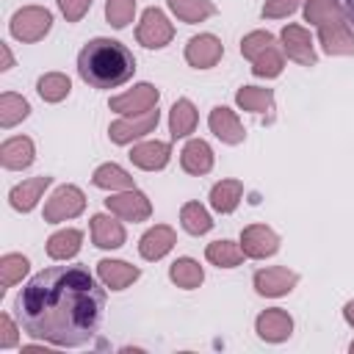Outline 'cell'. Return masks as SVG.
Segmentation results:
<instances>
[{
	"label": "cell",
	"mask_w": 354,
	"mask_h": 354,
	"mask_svg": "<svg viewBox=\"0 0 354 354\" xmlns=\"http://www.w3.org/2000/svg\"><path fill=\"white\" fill-rule=\"evenodd\" d=\"M174 243H177L174 230H171L169 224H155V227H149V230L141 235V241H138V254H141L144 260H160V257H166V254L174 249Z\"/></svg>",
	"instance_id": "16"
},
{
	"label": "cell",
	"mask_w": 354,
	"mask_h": 354,
	"mask_svg": "<svg viewBox=\"0 0 354 354\" xmlns=\"http://www.w3.org/2000/svg\"><path fill=\"white\" fill-rule=\"evenodd\" d=\"M238 108L252 111V113H266L274 108V91L271 88H260V86H243L235 94Z\"/></svg>",
	"instance_id": "30"
},
{
	"label": "cell",
	"mask_w": 354,
	"mask_h": 354,
	"mask_svg": "<svg viewBox=\"0 0 354 354\" xmlns=\"http://www.w3.org/2000/svg\"><path fill=\"white\" fill-rule=\"evenodd\" d=\"M282 69H285V55L277 44H271L266 53H260L252 61V72L257 77H277V75H282Z\"/></svg>",
	"instance_id": "35"
},
{
	"label": "cell",
	"mask_w": 354,
	"mask_h": 354,
	"mask_svg": "<svg viewBox=\"0 0 354 354\" xmlns=\"http://www.w3.org/2000/svg\"><path fill=\"white\" fill-rule=\"evenodd\" d=\"M28 257H22V254H17V252H8V254H3L0 257V285L3 288H11V285H17L25 274H28Z\"/></svg>",
	"instance_id": "36"
},
{
	"label": "cell",
	"mask_w": 354,
	"mask_h": 354,
	"mask_svg": "<svg viewBox=\"0 0 354 354\" xmlns=\"http://www.w3.org/2000/svg\"><path fill=\"white\" fill-rule=\"evenodd\" d=\"M169 279H171L177 288L194 290V288L202 285L205 271H202V266H199L194 257H177V260L169 266Z\"/></svg>",
	"instance_id": "26"
},
{
	"label": "cell",
	"mask_w": 354,
	"mask_h": 354,
	"mask_svg": "<svg viewBox=\"0 0 354 354\" xmlns=\"http://www.w3.org/2000/svg\"><path fill=\"white\" fill-rule=\"evenodd\" d=\"M36 158V147L28 136H14V138H6L3 147H0V163L3 169H11V171H19V169H28Z\"/></svg>",
	"instance_id": "18"
},
{
	"label": "cell",
	"mask_w": 354,
	"mask_h": 354,
	"mask_svg": "<svg viewBox=\"0 0 354 354\" xmlns=\"http://www.w3.org/2000/svg\"><path fill=\"white\" fill-rule=\"evenodd\" d=\"M299 3H301V0H266L263 17H266V19H282V17L293 14V11L299 8Z\"/></svg>",
	"instance_id": "39"
},
{
	"label": "cell",
	"mask_w": 354,
	"mask_h": 354,
	"mask_svg": "<svg viewBox=\"0 0 354 354\" xmlns=\"http://www.w3.org/2000/svg\"><path fill=\"white\" fill-rule=\"evenodd\" d=\"M304 19L318 28V25H326V22L346 19V11L337 0H304Z\"/></svg>",
	"instance_id": "29"
},
{
	"label": "cell",
	"mask_w": 354,
	"mask_h": 354,
	"mask_svg": "<svg viewBox=\"0 0 354 354\" xmlns=\"http://www.w3.org/2000/svg\"><path fill=\"white\" fill-rule=\"evenodd\" d=\"M169 8L174 11L177 19L194 25V22H205L207 17L216 14V6L210 0H169Z\"/></svg>",
	"instance_id": "31"
},
{
	"label": "cell",
	"mask_w": 354,
	"mask_h": 354,
	"mask_svg": "<svg viewBox=\"0 0 354 354\" xmlns=\"http://www.w3.org/2000/svg\"><path fill=\"white\" fill-rule=\"evenodd\" d=\"M11 346H17V326H14V321L3 313V315H0V348H11Z\"/></svg>",
	"instance_id": "41"
},
{
	"label": "cell",
	"mask_w": 354,
	"mask_h": 354,
	"mask_svg": "<svg viewBox=\"0 0 354 354\" xmlns=\"http://www.w3.org/2000/svg\"><path fill=\"white\" fill-rule=\"evenodd\" d=\"M80 246H83V232L72 230V227L58 230V232H53L47 238V254L53 260H69V257H75L80 252Z\"/></svg>",
	"instance_id": "24"
},
{
	"label": "cell",
	"mask_w": 354,
	"mask_h": 354,
	"mask_svg": "<svg viewBox=\"0 0 354 354\" xmlns=\"http://www.w3.org/2000/svg\"><path fill=\"white\" fill-rule=\"evenodd\" d=\"M53 28V14L44 8V6H25L19 11H14L11 22H8V30L17 41H25V44H33L39 39H44Z\"/></svg>",
	"instance_id": "3"
},
{
	"label": "cell",
	"mask_w": 354,
	"mask_h": 354,
	"mask_svg": "<svg viewBox=\"0 0 354 354\" xmlns=\"http://www.w3.org/2000/svg\"><path fill=\"white\" fill-rule=\"evenodd\" d=\"M69 88H72V83H69V77L64 72H47L36 83V91H39V97L44 102H61L69 94Z\"/></svg>",
	"instance_id": "34"
},
{
	"label": "cell",
	"mask_w": 354,
	"mask_h": 354,
	"mask_svg": "<svg viewBox=\"0 0 354 354\" xmlns=\"http://www.w3.org/2000/svg\"><path fill=\"white\" fill-rule=\"evenodd\" d=\"M158 97H160V91L152 86V83H138V86H133L130 91H124V94H119V97H111V111H116V113H122V116H136V113H147V111H152L155 105H158Z\"/></svg>",
	"instance_id": "8"
},
{
	"label": "cell",
	"mask_w": 354,
	"mask_h": 354,
	"mask_svg": "<svg viewBox=\"0 0 354 354\" xmlns=\"http://www.w3.org/2000/svg\"><path fill=\"white\" fill-rule=\"evenodd\" d=\"M343 11H346L348 25H354V0H343Z\"/></svg>",
	"instance_id": "44"
},
{
	"label": "cell",
	"mask_w": 354,
	"mask_h": 354,
	"mask_svg": "<svg viewBox=\"0 0 354 354\" xmlns=\"http://www.w3.org/2000/svg\"><path fill=\"white\" fill-rule=\"evenodd\" d=\"M252 282H254V290H257L260 296L277 299V296H285V293H290V290L296 288L299 274L290 271V268H285V266H271V268L254 271Z\"/></svg>",
	"instance_id": "9"
},
{
	"label": "cell",
	"mask_w": 354,
	"mask_h": 354,
	"mask_svg": "<svg viewBox=\"0 0 354 354\" xmlns=\"http://www.w3.org/2000/svg\"><path fill=\"white\" fill-rule=\"evenodd\" d=\"M180 166H183V171L196 174V177L207 174L213 169V149H210V144L202 141V138H191L183 147V152H180Z\"/></svg>",
	"instance_id": "22"
},
{
	"label": "cell",
	"mask_w": 354,
	"mask_h": 354,
	"mask_svg": "<svg viewBox=\"0 0 354 354\" xmlns=\"http://www.w3.org/2000/svg\"><path fill=\"white\" fill-rule=\"evenodd\" d=\"M271 44H277V39L268 33V30H252V33H246L243 39H241V55L243 58H249V61H254L260 53H266Z\"/></svg>",
	"instance_id": "37"
},
{
	"label": "cell",
	"mask_w": 354,
	"mask_h": 354,
	"mask_svg": "<svg viewBox=\"0 0 354 354\" xmlns=\"http://www.w3.org/2000/svg\"><path fill=\"white\" fill-rule=\"evenodd\" d=\"M94 0H58L61 14L66 17V22H80L86 17V11L91 8Z\"/></svg>",
	"instance_id": "40"
},
{
	"label": "cell",
	"mask_w": 354,
	"mask_h": 354,
	"mask_svg": "<svg viewBox=\"0 0 354 354\" xmlns=\"http://www.w3.org/2000/svg\"><path fill=\"white\" fill-rule=\"evenodd\" d=\"M127 158L133 160V166H138V169H144V171H158V169H163V166L169 163L171 147H169L166 141H158V138H155V141L136 144Z\"/></svg>",
	"instance_id": "19"
},
{
	"label": "cell",
	"mask_w": 354,
	"mask_h": 354,
	"mask_svg": "<svg viewBox=\"0 0 354 354\" xmlns=\"http://www.w3.org/2000/svg\"><path fill=\"white\" fill-rule=\"evenodd\" d=\"M348 348H351V354H354V343H351V346H348Z\"/></svg>",
	"instance_id": "45"
},
{
	"label": "cell",
	"mask_w": 354,
	"mask_h": 354,
	"mask_svg": "<svg viewBox=\"0 0 354 354\" xmlns=\"http://www.w3.org/2000/svg\"><path fill=\"white\" fill-rule=\"evenodd\" d=\"M318 39L326 55H354V30L348 19L318 25Z\"/></svg>",
	"instance_id": "14"
},
{
	"label": "cell",
	"mask_w": 354,
	"mask_h": 354,
	"mask_svg": "<svg viewBox=\"0 0 354 354\" xmlns=\"http://www.w3.org/2000/svg\"><path fill=\"white\" fill-rule=\"evenodd\" d=\"M180 224L191 235H205V232H210L213 218H210V213L199 202H185L183 210H180Z\"/></svg>",
	"instance_id": "33"
},
{
	"label": "cell",
	"mask_w": 354,
	"mask_h": 354,
	"mask_svg": "<svg viewBox=\"0 0 354 354\" xmlns=\"http://www.w3.org/2000/svg\"><path fill=\"white\" fill-rule=\"evenodd\" d=\"M91 183H94L97 188H105V191H127V188H136L133 177H130L122 166H116V163H102V166H97L94 174H91Z\"/></svg>",
	"instance_id": "27"
},
{
	"label": "cell",
	"mask_w": 354,
	"mask_h": 354,
	"mask_svg": "<svg viewBox=\"0 0 354 354\" xmlns=\"http://www.w3.org/2000/svg\"><path fill=\"white\" fill-rule=\"evenodd\" d=\"M136 72L133 53L116 39H91L77 55V75L94 88H116Z\"/></svg>",
	"instance_id": "2"
},
{
	"label": "cell",
	"mask_w": 354,
	"mask_h": 354,
	"mask_svg": "<svg viewBox=\"0 0 354 354\" xmlns=\"http://www.w3.org/2000/svg\"><path fill=\"white\" fill-rule=\"evenodd\" d=\"M241 249L246 257L252 260H263V257H271L277 254L279 249V235L266 227V224H249L243 232H241Z\"/></svg>",
	"instance_id": "11"
},
{
	"label": "cell",
	"mask_w": 354,
	"mask_h": 354,
	"mask_svg": "<svg viewBox=\"0 0 354 354\" xmlns=\"http://www.w3.org/2000/svg\"><path fill=\"white\" fill-rule=\"evenodd\" d=\"M207 124H210V133L224 144H241L246 138V130H243L241 119L227 105H216L207 116Z\"/></svg>",
	"instance_id": "15"
},
{
	"label": "cell",
	"mask_w": 354,
	"mask_h": 354,
	"mask_svg": "<svg viewBox=\"0 0 354 354\" xmlns=\"http://www.w3.org/2000/svg\"><path fill=\"white\" fill-rule=\"evenodd\" d=\"M83 207H86V196L77 185H58L44 205V221L58 224V221L75 218L83 213Z\"/></svg>",
	"instance_id": "5"
},
{
	"label": "cell",
	"mask_w": 354,
	"mask_h": 354,
	"mask_svg": "<svg viewBox=\"0 0 354 354\" xmlns=\"http://www.w3.org/2000/svg\"><path fill=\"white\" fill-rule=\"evenodd\" d=\"M0 55H3V66H0V69H3V72H6V69H11V66H14V58H11L8 44H0Z\"/></svg>",
	"instance_id": "42"
},
{
	"label": "cell",
	"mask_w": 354,
	"mask_h": 354,
	"mask_svg": "<svg viewBox=\"0 0 354 354\" xmlns=\"http://www.w3.org/2000/svg\"><path fill=\"white\" fill-rule=\"evenodd\" d=\"M205 257H207L213 266H218V268H235V266L243 263L246 254H243L241 243H232V241H213V243H207Z\"/></svg>",
	"instance_id": "28"
},
{
	"label": "cell",
	"mask_w": 354,
	"mask_h": 354,
	"mask_svg": "<svg viewBox=\"0 0 354 354\" xmlns=\"http://www.w3.org/2000/svg\"><path fill=\"white\" fill-rule=\"evenodd\" d=\"M279 39H282V53L290 61H296L301 66H315L318 55H315L310 30H304L301 25H285L282 33H279Z\"/></svg>",
	"instance_id": "10"
},
{
	"label": "cell",
	"mask_w": 354,
	"mask_h": 354,
	"mask_svg": "<svg viewBox=\"0 0 354 354\" xmlns=\"http://www.w3.org/2000/svg\"><path fill=\"white\" fill-rule=\"evenodd\" d=\"M158 119H160V113H158L155 108H152V111H147V113L122 116V119L111 122V127H108V136H111V141H113V144L124 147V144H133L136 138H141V136L152 133V130L158 127Z\"/></svg>",
	"instance_id": "7"
},
{
	"label": "cell",
	"mask_w": 354,
	"mask_h": 354,
	"mask_svg": "<svg viewBox=\"0 0 354 354\" xmlns=\"http://www.w3.org/2000/svg\"><path fill=\"white\" fill-rule=\"evenodd\" d=\"M97 277H100V282H102L105 288H111V290H124L127 285H133V282L141 277V271H138L136 266L124 263V260H100V263H97Z\"/></svg>",
	"instance_id": "20"
},
{
	"label": "cell",
	"mask_w": 354,
	"mask_h": 354,
	"mask_svg": "<svg viewBox=\"0 0 354 354\" xmlns=\"http://www.w3.org/2000/svg\"><path fill=\"white\" fill-rule=\"evenodd\" d=\"M105 207L119 216L122 221H147L152 216V202L147 194H141L138 188H127V191H113L105 199Z\"/></svg>",
	"instance_id": "6"
},
{
	"label": "cell",
	"mask_w": 354,
	"mask_h": 354,
	"mask_svg": "<svg viewBox=\"0 0 354 354\" xmlns=\"http://www.w3.org/2000/svg\"><path fill=\"white\" fill-rule=\"evenodd\" d=\"M243 196V183L241 180H221L210 188V207L216 213H232Z\"/></svg>",
	"instance_id": "25"
},
{
	"label": "cell",
	"mask_w": 354,
	"mask_h": 354,
	"mask_svg": "<svg viewBox=\"0 0 354 354\" xmlns=\"http://www.w3.org/2000/svg\"><path fill=\"white\" fill-rule=\"evenodd\" d=\"M22 329L53 346H86L105 313V288L86 266H50L30 277L17 296Z\"/></svg>",
	"instance_id": "1"
},
{
	"label": "cell",
	"mask_w": 354,
	"mask_h": 354,
	"mask_svg": "<svg viewBox=\"0 0 354 354\" xmlns=\"http://www.w3.org/2000/svg\"><path fill=\"white\" fill-rule=\"evenodd\" d=\"M196 122H199V113H196V108H194L191 100L183 97V100H177L171 105V111H169V133H171V138L191 136L196 130Z\"/></svg>",
	"instance_id": "23"
},
{
	"label": "cell",
	"mask_w": 354,
	"mask_h": 354,
	"mask_svg": "<svg viewBox=\"0 0 354 354\" xmlns=\"http://www.w3.org/2000/svg\"><path fill=\"white\" fill-rule=\"evenodd\" d=\"M50 183H53V177H47V174L22 180L19 185H14V188L8 191V202H11V207L19 210V213H30V210L39 205L41 194L50 188Z\"/></svg>",
	"instance_id": "17"
},
{
	"label": "cell",
	"mask_w": 354,
	"mask_h": 354,
	"mask_svg": "<svg viewBox=\"0 0 354 354\" xmlns=\"http://www.w3.org/2000/svg\"><path fill=\"white\" fill-rule=\"evenodd\" d=\"M343 318H346V324H348V326H354V299H351V301H346V307H343Z\"/></svg>",
	"instance_id": "43"
},
{
	"label": "cell",
	"mask_w": 354,
	"mask_h": 354,
	"mask_svg": "<svg viewBox=\"0 0 354 354\" xmlns=\"http://www.w3.org/2000/svg\"><path fill=\"white\" fill-rule=\"evenodd\" d=\"M133 14H136V0H108L105 3V19L119 30L133 22Z\"/></svg>",
	"instance_id": "38"
},
{
	"label": "cell",
	"mask_w": 354,
	"mask_h": 354,
	"mask_svg": "<svg viewBox=\"0 0 354 354\" xmlns=\"http://www.w3.org/2000/svg\"><path fill=\"white\" fill-rule=\"evenodd\" d=\"M136 39L138 44H144L147 50H160L174 39V25L169 22V17L160 8H147L141 14V22L136 28Z\"/></svg>",
	"instance_id": "4"
},
{
	"label": "cell",
	"mask_w": 354,
	"mask_h": 354,
	"mask_svg": "<svg viewBox=\"0 0 354 354\" xmlns=\"http://www.w3.org/2000/svg\"><path fill=\"white\" fill-rule=\"evenodd\" d=\"M221 55H224V47L218 41V36H213V33H199V36L188 39V44H185V61L194 69H210L221 61Z\"/></svg>",
	"instance_id": "12"
},
{
	"label": "cell",
	"mask_w": 354,
	"mask_h": 354,
	"mask_svg": "<svg viewBox=\"0 0 354 354\" xmlns=\"http://www.w3.org/2000/svg\"><path fill=\"white\" fill-rule=\"evenodd\" d=\"M254 332L260 340L266 343H282L290 337L293 332V318L282 310V307H271V310H263L254 321Z\"/></svg>",
	"instance_id": "13"
},
{
	"label": "cell",
	"mask_w": 354,
	"mask_h": 354,
	"mask_svg": "<svg viewBox=\"0 0 354 354\" xmlns=\"http://www.w3.org/2000/svg\"><path fill=\"white\" fill-rule=\"evenodd\" d=\"M28 113H30V105L25 97H19L14 91L0 94V127L8 130L14 124H19L22 119H28Z\"/></svg>",
	"instance_id": "32"
},
{
	"label": "cell",
	"mask_w": 354,
	"mask_h": 354,
	"mask_svg": "<svg viewBox=\"0 0 354 354\" xmlns=\"http://www.w3.org/2000/svg\"><path fill=\"white\" fill-rule=\"evenodd\" d=\"M91 241L100 249H119L124 243V227H122V221H116L113 213L111 216H105V213L91 216Z\"/></svg>",
	"instance_id": "21"
}]
</instances>
